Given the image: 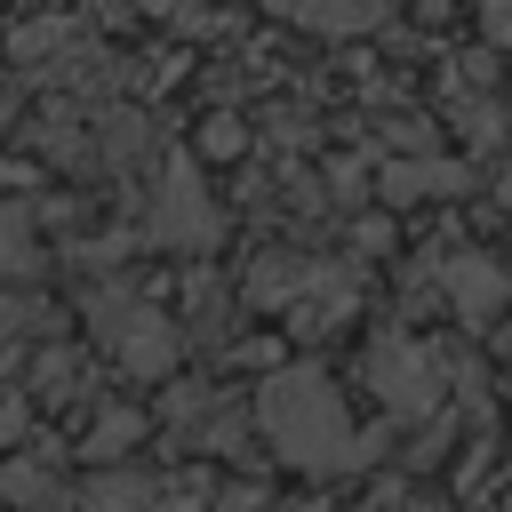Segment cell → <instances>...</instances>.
<instances>
[{
	"label": "cell",
	"mask_w": 512,
	"mask_h": 512,
	"mask_svg": "<svg viewBox=\"0 0 512 512\" xmlns=\"http://www.w3.org/2000/svg\"><path fill=\"white\" fill-rule=\"evenodd\" d=\"M88 312H96V336H104V352H112L128 376H168V368H176V320H160L144 296H120V288H104Z\"/></svg>",
	"instance_id": "cell-2"
},
{
	"label": "cell",
	"mask_w": 512,
	"mask_h": 512,
	"mask_svg": "<svg viewBox=\"0 0 512 512\" xmlns=\"http://www.w3.org/2000/svg\"><path fill=\"white\" fill-rule=\"evenodd\" d=\"M256 424H264V440H272L288 464H304V472H352V464L368 456V440L352 432V416H344V400H336V384H328L320 368H280V376H264Z\"/></svg>",
	"instance_id": "cell-1"
},
{
	"label": "cell",
	"mask_w": 512,
	"mask_h": 512,
	"mask_svg": "<svg viewBox=\"0 0 512 512\" xmlns=\"http://www.w3.org/2000/svg\"><path fill=\"white\" fill-rule=\"evenodd\" d=\"M160 248H192V256H208L216 248V200L200 192V176L176 160L168 168V184H160V200H152V224H144Z\"/></svg>",
	"instance_id": "cell-4"
},
{
	"label": "cell",
	"mask_w": 512,
	"mask_h": 512,
	"mask_svg": "<svg viewBox=\"0 0 512 512\" xmlns=\"http://www.w3.org/2000/svg\"><path fill=\"white\" fill-rule=\"evenodd\" d=\"M448 296L464 304V320H488V312L512 296V280H504L488 256H448Z\"/></svg>",
	"instance_id": "cell-5"
},
{
	"label": "cell",
	"mask_w": 512,
	"mask_h": 512,
	"mask_svg": "<svg viewBox=\"0 0 512 512\" xmlns=\"http://www.w3.org/2000/svg\"><path fill=\"white\" fill-rule=\"evenodd\" d=\"M200 144H208L216 160H232V152H248V136H240V120H232V112H216V120L200 128Z\"/></svg>",
	"instance_id": "cell-13"
},
{
	"label": "cell",
	"mask_w": 512,
	"mask_h": 512,
	"mask_svg": "<svg viewBox=\"0 0 512 512\" xmlns=\"http://www.w3.org/2000/svg\"><path fill=\"white\" fill-rule=\"evenodd\" d=\"M8 112H16V104H8V88H0V128H8Z\"/></svg>",
	"instance_id": "cell-14"
},
{
	"label": "cell",
	"mask_w": 512,
	"mask_h": 512,
	"mask_svg": "<svg viewBox=\"0 0 512 512\" xmlns=\"http://www.w3.org/2000/svg\"><path fill=\"white\" fill-rule=\"evenodd\" d=\"M312 32H368L376 24V8H296Z\"/></svg>",
	"instance_id": "cell-12"
},
{
	"label": "cell",
	"mask_w": 512,
	"mask_h": 512,
	"mask_svg": "<svg viewBox=\"0 0 512 512\" xmlns=\"http://www.w3.org/2000/svg\"><path fill=\"white\" fill-rule=\"evenodd\" d=\"M0 504H24V512H56L64 496H56L48 464H8V472H0Z\"/></svg>",
	"instance_id": "cell-8"
},
{
	"label": "cell",
	"mask_w": 512,
	"mask_h": 512,
	"mask_svg": "<svg viewBox=\"0 0 512 512\" xmlns=\"http://www.w3.org/2000/svg\"><path fill=\"white\" fill-rule=\"evenodd\" d=\"M0 272H32V216L0 200Z\"/></svg>",
	"instance_id": "cell-11"
},
{
	"label": "cell",
	"mask_w": 512,
	"mask_h": 512,
	"mask_svg": "<svg viewBox=\"0 0 512 512\" xmlns=\"http://www.w3.org/2000/svg\"><path fill=\"white\" fill-rule=\"evenodd\" d=\"M464 168L456 160H392L384 168V200H432V192H456Z\"/></svg>",
	"instance_id": "cell-6"
},
{
	"label": "cell",
	"mask_w": 512,
	"mask_h": 512,
	"mask_svg": "<svg viewBox=\"0 0 512 512\" xmlns=\"http://www.w3.org/2000/svg\"><path fill=\"white\" fill-rule=\"evenodd\" d=\"M368 384H376V400L392 416H432V400H440V368L408 336H376L368 344Z\"/></svg>",
	"instance_id": "cell-3"
},
{
	"label": "cell",
	"mask_w": 512,
	"mask_h": 512,
	"mask_svg": "<svg viewBox=\"0 0 512 512\" xmlns=\"http://www.w3.org/2000/svg\"><path fill=\"white\" fill-rule=\"evenodd\" d=\"M32 392H40V400H80V392H88V368H80L72 352H40V360H32Z\"/></svg>",
	"instance_id": "cell-9"
},
{
	"label": "cell",
	"mask_w": 512,
	"mask_h": 512,
	"mask_svg": "<svg viewBox=\"0 0 512 512\" xmlns=\"http://www.w3.org/2000/svg\"><path fill=\"white\" fill-rule=\"evenodd\" d=\"M136 440H144V416H136V408H104V416H96V432H88V456H104V464H112V456H128Z\"/></svg>",
	"instance_id": "cell-10"
},
{
	"label": "cell",
	"mask_w": 512,
	"mask_h": 512,
	"mask_svg": "<svg viewBox=\"0 0 512 512\" xmlns=\"http://www.w3.org/2000/svg\"><path fill=\"white\" fill-rule=\"evenodd\" d=\"M80 512H160V480H144V472H112V480L88 488Z\"/></svg>",
	"instance_id": "cell-7"
}]
</instances>
